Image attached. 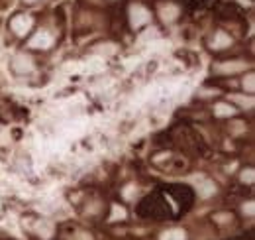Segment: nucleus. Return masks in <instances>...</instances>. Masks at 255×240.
I'll list each match as a JSON object with an SVG mask.
<instances>
[{
	"label": "nucleus",
	"mask_w": 255,
	"mask_h": 240,
	"mask_svg": "<svg viewBox=\"0 0 255 240\" xmlns=\"http://www.w3.org/2000/svg\"><path fill=\"white\" fill-rule=\"evenodd\" d=\"M128 18H130V26H132L134 30H138V28H142V26H146V24L152 22V12H150V8H146L144 4L136 2V4L130 6Z\"/></svg>",
	"instance_id": "obj_1"
},
{
	"label": "nucleus",
	"mask_w": 255,
	"mask_h": 240,
	"mask_svg": "<svg viewBox=\"0 0 255 240\" xmlns=\"http://www.w3.org/2000/svg\"><path fill=\"white\" fill-rule=\"evenodd\" d=\"M32 28H34V18H32L30 14H16V16L10 20V30H12L16 36H26Z\"/></svg>",
	"instance_id": "obj_2"
},
{
	"label": "nucleus",
	"mask_w": 255,
	"mask_h": 240,
	"mask_svg": "<svg viewBox=\"0 0 255 240\" xmlns=\"http://www.w3.org/2000/svg\"><path fill=\"white\" fill-rule=\"evenodd\" d=\"M159 16L165 24H173L179 16H181V6L175 2H165L159 6Z\"/></svg>",
	"instance_id": "obj_3"
},
{
	"label": "nucleus",
	"mask_w": 255,
	"mask_h": 240,
	"mask_svg": "<svg viewBox=\"0 0 255 240\" xmlns=\"http://www.w3.org/2000/svg\"><path fill=\"white\" fill-rule=\"evenodd\" d=\"M53 42H55V38L51 36L48 30H40V32L30 40V48H32V50H50L51 46H53Z\"/></svg>",
	"instance_id": "obj_4"
},
{
	"label": "nucleus",
	"mask_w": 255,
	"mask_h": 240,
	"mask_svg": "<svg viewBox=\"0 0 255 240\" xmlns=\"http://www.w3.org/2000/svg\"><path fill=\"white\" fill-rule=\"evenodd\" d=\"M12 69H14L16 73H20V75L32 73V71H34V60H32L30 56H26V54H18V56H14V60H12Z\"/></svg>",
	"instance_id": "obj_5"
},
{
	"label": "nucleus",
	"mask_w": 255,
	"mask_h": 240,
	"mask_svg": "<svg viewBox=\"0 0 255 240\" xmlns=\"http://www.w3.org/2000/svg\"><path fill=\"white\" fill-rule=\"evenodd\" d=\"M232 46V38L226 34V32H216L214 34V40H212V50H226Z\"/></svg>",
	"instance_id": "obj_6"
},
{
	"label": "nucleus",
	"mask_w": 255,
	"mask_h": 240,
	"mask_svg": "<svg viewBox=\"0 0 255 240\" xmlns=\"http://www.w3.org/2000/svg\"><path fill=\"white\" fill-rule=\"evenodd\" d=\"M244 69H246L244 61H226V63L216 67L218 73H238V71H244Z\"/></svg>",
	"instance_id": "obj_7"
},
{
	"label": "nucleus",
	"mask_w": 255,
	"mask_h": 240,
	"mask_svg": "<svg viewBox=\"0 0 255 240\" xmlns=\"http://www.w3.org/2000/svg\"><path fill=\"white\" fill-rule=\"evenodd\" d=\"M53 231H55V227H53V223L50 221H40L38 225H36V233L40 235V239L48 240L53 237Z\"/></svg>",
	"instance_id": "obj_8"
},
{
	"label": "nucleus",
	"mask_w": 255,
	"mask_h": 240,
	"mask_svg": "<svg viewBox=\"0 0 255 240\" xmlns=\"http://www.w3.org/2000/svg\"><path fill=\"white\" fill-rule=\"evenodd\" d=\"M214 115H216V117H222V119L234 117V115H236V109H234L232 105H228V103H218V105L214 107Z\"/></svg>",
	"instance_id": "obj_9"
},
{
	"label": "nucleus",
	"mask_w": 255,
	"mask_h": 240,
	"mask_svg": "<svg viewBox=\"0 0 255 240\" xmlns=\"http://www.w3.org/2000/svg\"><path fill=\"white\" fill-rule=\"evenodd\" d=\"M159 239L161 240H187V235H185V231H181V229H171V231H165Z\"/></svg>",
	"instance_id": "obj_10"
},
{
	"label": "nucleus",
	"mask_w": 255,
	"mask_h": 240,
	"mask_svg": "<svg viewBox=\"0 0 255 240\" xmlns=\"http://www.w3.org/2000/svg\"><path fill=\"white\" fill-rule=\"evenodd\" d=\"M199 193H201V197H210V195H214L216 193V185L214 183H210V181H204V185L199 187Z\"/></svg>",
	"instance_id": "obj_11"
},
{
	"label": "nucleus",
	"mask_w": 255,
	"mask_h": 240,
	"mask_svg": "<svg viewBox=\"0 0 255 240\" xmlns=\"http://www.w3.org/2000/svg\"><path fill=\"white\" fill-rule=\"evenodd\" d=\"M122 219H126V209H122L120 205H114L112 215H110V223H116V221H122Z\"/></svg>",
	"instance_id": "obj_12"
},
{
	"label": "nucleus",
	"mask_w": 255,
	"mask_h": 240,
	"mask_svg": "<svg viewBox=\"0 0 255 240\" xmlns=\"http://www.w3.org/2000/svg\"><path fill=\"white\" fill-rule=\"evenodd\" d=\"M242 85H244V89H246V91L252 95V93L255 91V77H254V73H248V77L244 79V83H242Z\"/></svg>",
	"instance_id": "obj_13"
},
{
	"label": "nucleus",
	"mask_w": 255,
	"mask_h": 240,
	"mask_svg": "<svg viewBox=\"0 0 255 240\" xmlns=\"http://www.w3.org/2000/svg\"><path fill=\"white\" fill-rule=\"evenodd\" d=\"M234 101H238L242 107H248V109H254V99H242V97H234Z\"/></svg>",
	"instance_id": "obj_14"
},
{
	"label": "nucleus",
	"mask_w": 255,
	"mask_h": 240,
	"mask_svg": "<svg viewBox=\"0 0 255 240\" xmlns=\"http://www.w3.org/2000/svg\"><path fill=\"white\" fill-rule=\"evenodd\" d=\"M255 176H254V170H246L244 174H242V181L244 183H254Z\"/></svg>",
	"instance_id": "obj_15"
},
{
	"label": "nucleus",
	"mask_w": 255,
	"mask_h": 240,
	"mask_svg": "<svg viewBox=\"0 0 255 240\" xmlns=\"http://www.w3.org/2000/svg\"><path fill=\"white\" fill-rule=\"evenodd\" d=\"M244 213H246V215H250V217H252V215H254V213H255L254 201H248V203H246V205H244Z\"/></svg>",
	"instance_id": "obj_16"
},
{
	"label": "nucleus",
	"mask_w": 255,
	"mask_h": 240,
	"mask_svg": "<svg viewBox=\"0 0 255 240\" xmlns=\"http://www.w3.org/2000/svg\"><path fill=\"white\" fill-rule=\"evenodd\" d=\"M73 240H93V237L89 233H79L77 237H73Z\"/></svg>",
	"instance_id": "obj_17"
},
{
	"label": "nucleus",
	"mask_w": 255,
	"mask_h": 240,
	"mask_svg": "<svg viewBox=\"0 0 255 240\" xmlns=\"http://www.w3.org/2000/svg\"><path fill=\"white\" fill-rule=\"evenodd\" d=\"M134 189H136V185H128L126 191H124V197H126V199H132V191H134Z\"/></svg>",
	"instance_id": "obj_18"
},
{
	"label": "nucleus",
	"mask_w": 255,
	"mask_h": 240,
	"mask_svg": "<svg viewBox=\"0 0 255 240\" xmlns=\"http://www.w3.org/2000/svg\"><path fill=\"white\" fill-rule=\"evenodd\" d=\"M24 2H38V0H24Z\"/></svg>",
	"instance_id": "obj_19"
}]
</instances>
